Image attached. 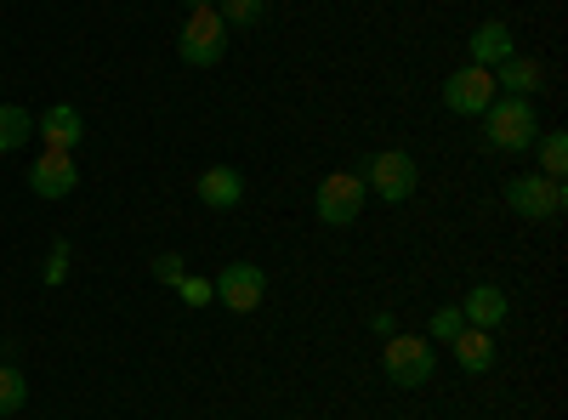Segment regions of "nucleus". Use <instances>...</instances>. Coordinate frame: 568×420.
Returning a JSON list of instances; mask_svg holds the SVG:
<instances>
[{
    "instance_id": "1",
    "label": "nucleus",
    "mask_w": 568,
    "mask_h": 420,
    "mask_svg": "<svg viewBox=\"0 0 568 420\" xmlns=\"http://www.w3.org/2000/svg\"><path fill=\"white\" fill-rule=\"evenodd\" d=\"M535 136H540V125H535V103L529 98H495L484 109V143L495 154H529Z\"/></svg>"
},
{
    "instance_id": "2",
    "label": "nucleus",
    "mask_w": 568,
    "mask_h": 420,
    "mask_svg": "<svg viewBox=\"0 0 568 420\" xmlns=\"http://www.w3.org/2000/svg\"><path fill=\"white\" fill-rule=\"evenodd\" d=\"M382 369H387V381L398 392H415L433 381V369H438V347L426 341V336H387L382 347Z\"/></svg>"
},
{
    "instance_id": "3",
    "label": "nucleus",
    "mask_w": 568,
    "mask_h": 420,
    "mask_svg": "<svg viewBox=\"0 0 568 420\" xmlns=\"http://www.w3.org/2000/svg\"><path fill=\"white\" fill-rule=\"evenodd\" d=\"M176 52L182 63H194V69H216L227 58V23L216 7H200V12H187L182 34H176Z\"/></svg>"
},
{
    "instance_id": "4",
    "label": "nucleus",
    "mask_w": 568,
    "mask_h": 420,
    "mask_svg": "<svg viewBox=\"0 0 568 420\" xmlns=\"http://www.w3.org/2000/svg\"><path fill=\"white\" fill-rule=\"evenodd\" d=\"M364 199H369V188H364L358 171H329L318 182V194H313V211H318L324 227H353L358 211H364Z\"/></svg>"
},
{
    "instance_id": "5",
    "label": "nucleus",
    "mask_w": 568,
    "mask_h": 420,
    "mask_svg": "<svg viewBox=\"0 0 568 420\" xmlns=\"http://www.w3.org/2000/svg\"><path fill=\"white\" fill-rule=\"evenodd\" d=\"M506 205L524 216V222H551V216L568 211V194H562V182H557V176L524 171V176H511V182H506Z\"/></svg>"
},
{
    "instance_id": "6",
    "label": "nucleus",
    "mask_w": 568,
    "mask_h": 420,
    "mask_svg": "<svg viewBox=\"0 0 568 420\" xmlns=\"http://www.w3.org/2000/svg\"><path fill=\"white\" fill-rule=\"evenodd\" d=\"M358 176H364V188H369V194H382L387 205H404V199L415 194V182H420V171H415V160H409L404 148L369 154Z\"/></svg>"
},
{
    "instance_id": "7",
    "label": "nucleus",
    "mask_w": 568,
    "mask_h": 420,
    "mask_svg": "<svg viewBox=\"0 0 568 420\" xmlns=\"http://www.w3.org/2000/svg\"><path fill=\"white\" fill-rule=\"evenodd\" d=\"M211 296L227 307V313H256L262 296H267V273L256 262H227L216 278H211Z\"/></svg>"
},
{
    "instance_id": "8",
    "label": "nucleus",
    "mask_w": 568,
    "mask_h": 420,
    "mask_svg": "<svg viewBox=\"0 0 568 420\" xmlns=\"http://www.w3.org/2000/svg\"><path fill=\"white\" fill-rule=\"evenodd\" d=\"M495 98H500V85H495V74L478 69V63H460V69L444 80V109H449V114H484Z\"/></svg>"
},
{
    "instance_id": "9",
    "label": "nucleus",
    "mask_w": 568,
    "mask_h": 420,
    "mask_svg": "<svg viewBox=\"0 0 568 420\" xmlns=\"http://www.w3.org/2000/svg\"><path fill=\"white\" fill-rule=\"evenodd\" d=\"M74 182H80V165H74V154H63V148H45V154L29 165V188H34L40 199H69Z\"/></svg>"
},
{
    "instance_id": "10",
    "label": "nucleus",
    "mask_w": 568,
    "mask_h": 420,
    "mask_svg": "<svg viewBox=\"0 0 568 420\" xmlns=\"http://www.w3.org/2000/svg\"><path fill=\"white\" fill-rule=\"evenodd\" d=\"M34 131L45 136V148L74 154V148H80V136H85V120H80V109H74V103H52L45 114H34Z\"/></svg>"
},
{
    "instance_id": "11",
    "label": "nucleus",
    "mask_w": 568,
    "mask_h": 420,
    "mask_svg": "<svg viewBox=\"0 0 568 420\" xmlns=\"http://www.w3.org/2000/svg\"><path fill=\"white\" fill-rule=\"evenodd\" d=\"M506 58H517V40L506 23H484V29H471L466 40V63H478V69H500Z\"/></svg>"
},
{
    "instance_id": "12",
    "label": "nucleus",
    "mask_w": 568,
    "mask_h": 420,
    "mask_svg": "<svg viewBox=\"0 0 568 420\" xmlns=\"http://www.w3.org/2000/svg\"><path fill=\"white\" fill-rule=\"evenodd\" d=\"M194 194H200V205H211V211H233V205L245 199V176L233 171V165H211V171H200Z\"/></svg>"
},
{
    "instance_id": "13",
    "label": "nucleus",
    "mask_w": 568,
    "mask_h": 420,
    "mask_svg": "<svg viewBox=\"0 0 568 420\" xmlns=\"http://www.w3.org/2000/svg\"><path fill=\"white\" fill-rule=\"evenodd\" d=\"M506 313H511V301H506L500 285H471L466 301H460V318L471 330H495V324H506Z\"/></svg>"
},
{
    "instance_id": "14",
    "label": "nucleus",
    "mask_w": 568,
    "mask_h": 420,
    "mask_svg": "<svg viewBox=\"0 0 568 420\" xmlns=\"http://www.w3.org/2000/svg\"><path fill=\"white\" fill-rule=\"evenodd\" d=\"M455 347V363L466 369V376H484V369H495V330H471V324H466V330L449 341Z\"/></svg>"
},
{
    "instance_id": "15",
    "label": "nucleus",
    "mask_w": 568,
    "mask_h": 420,
    "mask_svg": "<svg viewBox=\"0 0 568 420\" xmlns=\"http://www.w3.org/2000/svg\"><path fill=\"white\" fill-rule=\"evenodd\" d=\"M489 74H495V85H506V98H535V91L546 85V74H540L535 58H506V63L489 69Z\"/></svg>"
},
{
    "instance_id": "16",
    "label": "nucleus",
    "mask_w": 568,
    "mask_h": 420,
    "mask_svg": "<svg viewBox=\"0 0 568 420\" xmlns=\"http://www.w3.org/2000/svg\"><path fill=\"white\" fill-rule=\"evenodd\" d=\"M29 136H34V114L18 103H0V154H18Z\"/></svg>"
},
{
    "instance_id": "17",
    "label": "nucleus",
    "mask_w": 568,
    "mask_h": 420,
    "mask_svg": "<svg viewBox=\"0 0 568 420\" xmlns=\"http://www.w3.org/2000/svg\"><path fill=\"white\" fill-rule=\"evenodd\" d=\"M535 154H540V176H557L568 171V131H540L535 136Z\"/></svg>"
},
{
    "instance_id": "18",
    "label": "nucleus",
    "mask_w": 568,
    "mask_h": 420,
    "mask_svg": "<svg viewBox=\"0 0 568 420\" xmlns=\"http://www.w3.org/2000/svg\"><path fill=\"white\" fill-rule=\"evenodd\" d=\"M29 403V381L18 363H0V414H18Z\"/></svg>"
},
{
    "instance_id": "19",
    "label": "nucleus",
    "mask_w": 568,
    "mask_h": 420,
    "mask_svg": "<svg viewBox=\"0 0 568 420\" xmlns=\"http://www.w3.org/2000/svg\"><path fill=\"white\" fill-rule=\"evenodd\" d=\"M216 12H222L227 29H251V23L267 18V0H216Z\"/></svg>"
},
{
    "instance_id": "20",
    "label": "nucleus",
    "mask_w": 568,
    "mask_h": 420,
    "mask_svg": "<svg viewBox=\"0 0 568 420\" xmlns=\"http://www.w3.org/2000/svg\"><path fill=\"white\" fill-rule=\"evenodd\" d=\"M460 330H466V318H460V307H438V313H433V324H426V341H433V347L444 341V347H449V341H455Z\"/></svg>"
},
{
    "instance_id": "21",
    "label": "nucleus",
    "mask_w": 568,
    "mask_h": 420,
    "mask_svg": "<svg viewBox=\"0 0 568 420\" xmlns=\"http://www.w3.org/2000/svg\"><path fill=\"white\" fill-rule=\"evenodd\" d=\"M154 278H160V285H171V290H176V285H182V278H187V267H182V256H171V250H165V256H154Z\"/></svg>"
},
{
    "instance_id": "22",
    "label": "nucleus",
    "mask_w": 568,
    "mask_h": 420,
    "mask_svg": "<svg viewBox=\"0 0 568 420\" xmlns=\"http://www.w3.org/2000/svg\"><path fill=\"white\" fill-rule=\"evenodd\" d=\"M63 278H69V239H58L45 256V285H63Z\"/></svg>"
},
{
    "instance_id": "23",
    "label": "nucleus",
    "mask_w": 568,
    "mask_h": 420,
    "mask_svg": "<svg viewBox=\"0 0 568 420\" xmlns=\"http://www.w3.org/2000/svg\"><path fill=\"white\" fill-rule=\"evenodd\" d=\"M176 296H182V307H205L211 301V278H182Z\"/></svg>"
},
{
    "instance_id": "24",
    "label": "nucleus",
    "mask_w": 568,
    "mask_h": 420,
    "mask_svg": "<svg viewBox=\"0 0 568 420\" xmlns=\"http://www.w3.org/2000/svg\"><path fill=\"white\" fill-rule=\"evenodd\" d=\"M369 330L387 341V336H398V324H393V313H375V318H369Z\"/></svg>"
},
{
    "instance_id": "25",
    "label": "nucleus",
    "mask_w": 568,
    "mask_h": 420,
    "mask_svg": "<svg viewBox=\"0 0 568 420\" xmlns=\"http://www.w3.org/2000/svg\"><path fill=\"white\" fill-rule=\"evenodd\" d=\"M182 7H187V12H200V7H216V0H182Z\"/></svg>"
},
{
    "instance_id": "26",
    "label": "nucleus",
    "mask_w": 568,
    "mask_h": 420,
    "mask_svg": "<svg viewBox=\"0 0 568 420\" xmlns=\"http://www.w3.org/2000/svg\"><path fill=\"white\" fill-rule=\"evenodd\" d=\"M291 420H296V414H291Z\"/></svg>"
}]
</instances>
